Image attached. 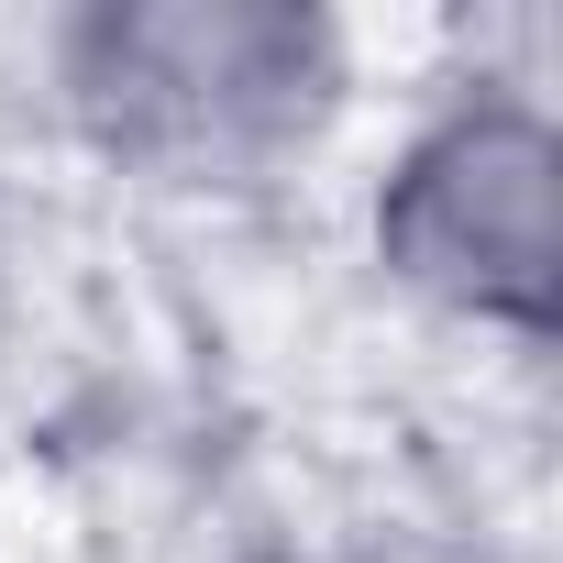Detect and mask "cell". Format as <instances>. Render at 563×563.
Here are the masks:
<instances>
[{
    "label": "cell",
    "instance_id": "cell-1",
    "mask_svg": "<svg viewBox=\"0 0 563 563\" xmlns=\"http://www.w3.org/2000/svg\"><path fill=\"white\" fill-rule=\"evenodd\" d=\"M34 67L67 144L166 199L288 188L365 100L354 23L310 0H89L34 34Z\"/></svg>",
    "mask_w": 563,
    "mask_h": 563
},
{
    "label": "cell",
    "instance_id": "cell-2",
    "mask_svg": "<svg viewBox=\"0 0 563 563\" xmlns=\"http://www.w3.org/2000/svg\"><path fill=\"white\" fill-rule=\"evenodd\" d=\"M376 288L453 343L541 354L563 310V111L541 67H453L398 111L354 199Z\"/></svg>",
    "mask_w": 563,
    "mask_h": 563
}]
</instances>
